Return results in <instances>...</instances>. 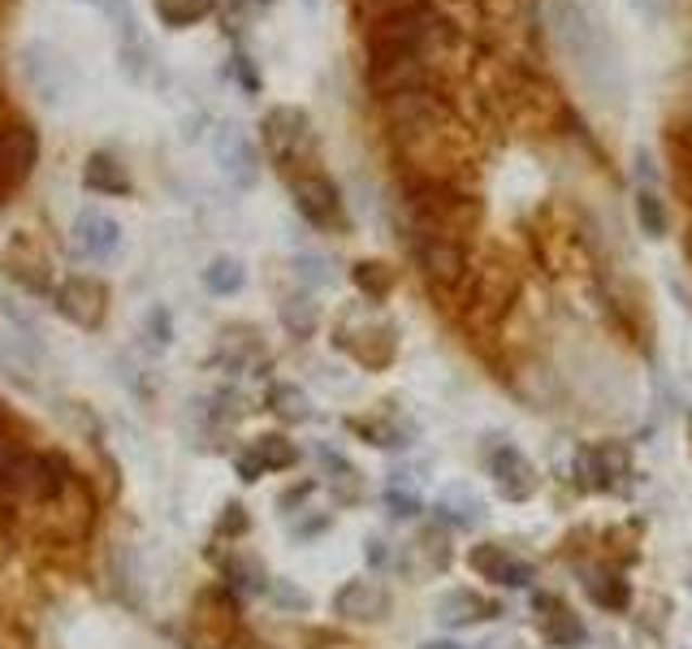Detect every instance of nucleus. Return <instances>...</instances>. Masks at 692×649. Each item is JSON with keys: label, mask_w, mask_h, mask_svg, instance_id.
Masks as SVG:
<instances>
[{"label": "nucleus", "mask_w": 692, "mask_h": 649, "mask_svg": "<svg viewBox=\"0 0 692 649\" xmlns=\"http://www.w3.org/2000/svg\"><path fill=\"white\" fill-rule=\"evenodd\" d=\"M550 26H554L559 48L572 56V65L580 69L585 82L598 87V82L615 69V52H611V43H606V30L598 26V17H593L580 0H554Z\"/></svg>", "instance_id": "nucleus-1"}, {"label": "nucleus", "mask_w": 692, "mask_h": 649, "mask_svg": "<svg viewBox=\"0 0 692 649\" xmlns=\"http://www.w3.org/2000/svg\"><path fill=\"white\" fill-rule=\"evenodd\" d=\"M17 74H22L26 91H30L39 104H48V109H61L69 96H78V74H74V65H69L56 48H48V43H22V52H17Z\"/></svg>", "instance_id": "nucleus-2"}, {"label": "nucleus", "mask_w": 692, "mask_h": 649, "mask_svg": "<svg viewBox=\"0 0 692 649\" xmlns=\"http://www.w3.org/2000/svg\"><path fill=\"white\" fill-rule=\"evenodd\" d=\"M213 161H217L221 178L234 191H252L256 178H260V152H256L252 135L239 122H217V130H213Z\"/></svg>", "instance_id": "nucleus-3"}, {"label": "nucleus", "mask_w": 692, "mask_h": 649, "mask_svg": "<svg viewBox=\"0 0 692 649\" xmlns=\"http://www.w3.org/2000/svg\"><path fill=\"white\" fill-rule=\"evenodd\" d=\"M260 130H265V148H269V156L278 165H291V161H299L312 148V122H308V113L299 104L269 109L265 122H260Z\"/></svg>", "instance_id": "nucleus-4"}, {"label": "nucleus", "mask_w": 692, "mask_h": 649, "mask_svg": "<svg viewBox=\"0 0 692 649\" xmlns=\"http://www.w3.org/2000/svg\"><path fill=\"white\" fill-rule=\"evenodd\" d=\"M411 252H415V265L424 269V278L437 282V287H454V282L467 273V256H463V247H459L450 234L415 230Z\"/></svg>", "instance_id": "nucleus-5"}, {"label": "nucleus", "mask_w": 692, "mask_h": 649, "mask_svg": "<svg viewBox=\"0 0 692 649\" xmlns=\"http://www.w3.org/2000/svg\"><path fill=\"white\" fill-rule=\"evenodd\" d=\"M291 200L299 208V217L317 230H330L343 221V200H338V187L325 178V174H295L291 178Z\"/></svg>", "instance_id": "nucleus-6"}, {"label": "nucleus", "mask_w": 692, "mask_h": 649, "mask_svg": "<svg viewBox=\"0 0 692 649\" xmlns=\"http://www.w3.org/2000/svg\"><path fill=\"white\" fill-rule=\"evenodd\" d=\"M52 300H56V313L78 329H95L104 321V308H108V291L95 278H69L65 287H56Z\"/></svg>", "instance_id": "nucleus-7"}, {"label": "nucleus", "mask_w": 692, "mask_h": 649, "mask_svg": "<svg viewBox=\"0 0 692 649\" xmlns=\"http://www.w3.org/2000/svg\"><path fill=\"white\" fill-rule=\"evenodd\" d=\"M368 82L376 96H402V91H415L424 82V61L415 52H372V69H368Z\"/></svg>", "instance_id": "nucleus-8"}, {"label": "nucleus", "mask_w": 692, "mask_h": 649, "mask_svg": "<svg viewBox=\"0 0 692 649\" xmlns=\"http://www.w3.org/2000/svg\"><path fill=\"white\" fill-rule=\"evenodd\" d=\"M489 476H494V485H498V494L507 502H528L537 494V485H541L537 468L515 446H502V450L489 455Z\"/></svg>", "instance_id": "nucleus-9"}, {"label": "nucleus", "mask_w": 692, "mask_h": 649, "mask_svg": "<svg viewBox=\"0 0 692 649\" xmlns=\"http://www.w3.org/2000/svg\"><path fill=\"white\" fill-rule=\"evenodd\" d=\"M74 243L82 247V256L91 260H108L121 252V226L108 217V213H95V208H82L74 217Z\"/></svg>", "instance_id": "nucleus-10"}, {"label": "nucleus", "mask_w": 692, "mask_h": 649, "mask_svg": "<svg viewBox=\"0 0 692 649\" xmlns=\"http://www.w3.org/2000/svg\"><path fill=\"white\" fill-rule=\"evenodd\" d=\"M498 615V607L494 602H485L480 594H472V589H446V594H437V602H433V620L441 624V628H472V624H480V620H494Z\"/></svg>", "instance_id": "nucleus-11"}, {"label": "nucleus", "mask_w": 692, "mask_h": 649, "mask_svg": "<svg viewBox=\"0 0 692 649\" xmlns=\"http://www.w3.org/2000/svg\"><path fill=\"white\" fill-rule=\"evenodd\" d=\"M467 563H472V568H476L485 581H494V585H507V589H524V585L533 581V568H528L524 559H515L507 546H472Z\"/></svg>", "instance_id": "nucleus-12"}, {"label": "nucleus", "mask_w": 692, "mask_h": 649, "mask_svg": "<svg viewBox=\"0 0 692 649\" xmlns=\"http://www.w3.org/2000/svg\"><path fill=\"white\" fill-rule=\"evenodd\" d=\"M334 611L350 620V624H372L389 611V594L376 581H346L343 589L334 594Z\"/></svg>", "instance_id": "nucleus-13"}, {"label": "nucleus", "mask_w": 692, "mask_h": 649, "mask_svg": "<svg viewBox=\"0 0 692 649\" xmlns=\"http://www.w3.org/2000/svg\"><path fill=\"white\" fill-rule=\"evenodd\" d=\"M295 459H299V450H295L286 437H256L252 450H243V455L234 459V468H239L243 481H260L265 472H282V468H291Z\"/></svg>", "instance_id": "nucleus-14"}, {"label": "nucleus", "mask_w": 692, "mask_h": 649, "mask_svg": "<svg viewBox=\"0 0 692 649\" xmlns=\"http://www.w3.org/2000/svg\"><path fill=\"white\" fill-rule=\"evenodd\" d=\"M537 628H541V637L550 641V646L559 649H576L585 641V624L572 615V607L563 602V598H537Z\"/></svg>", "instance_id": "nucleus-15"}, {"label": "nucleus", "mask_w": 692, "mask_h": 649, "mask_svg": "<svg viewBox=\"0 0 692 649\" xmlns=\"http://www.w3.org/2000/svg\"><path fill=\"white\" fill-rule=\"evenodd\" d=\"M433 511H437L446 524H454V529H476V524L485 520V498H480L472 485H446V489L437 494Z\"/></svg>", "instance_id": "nucleus-16"}, {"label": "nucleus", "mask_w": 692, "mask_h": 649, "mask_svg": "<svg viewBox=\"0 0 692 649\" xmlns=\"http://www.w3.org/2000/svg\"><path fill=\"white\" fill-rule=\"evenodd\" d=\"M82 187L95 191V195H130V174L117 156L108 152H91L87 165H82Z\"/></svg>", "instance_id": "nucleus-17"}, {"label": "nucleus", "mask_w": 692, "mask_h": 649, "mask_svg": "<svg viewBox=\"0 0 692 649\" xmlns=\"http://www.w3.org/2000/svg\"><path fill=\"white\" fill-rule=\"evenodd\" d=\"M0 156H4V174L9 178H26L39 161V139L30 126H9L0 135Z\"/></svg>", "instance_id": "nucleus-18"}, {"label": "nucleus", "mask_w": 692, "mask_h": 649, "mask_svg": "<svg viewBox=\"0 0 692 649\" xmlns=\"http://www.w3.org/2000/svg\"><path fill=\"white\" fill-rule=\"evenodd\" d=\"M243 282H247V269H243V260H239V256H213V260L204 265V291H208V295H217V300L239 295V291H243Z\"/></svg>", "instance_id": "nucleus-19"}, {"label": "nucleus", "mask_w": 692, "mask_h": 649, "mask_svg": "<svg viewBox=\"0 0 692 649\" xmlns=\"http://www.w3.org/2000/svg\"><path fill=\"white\" fill-rule=\"evenodd\" d=\"M278 317H282L291 338H312L317 324H321V304H312V295H286Z\"/></svg>", "instance_id": "nucleus-20"}, {"label": "nucleus", "mask_w": 692, "mask_h": 649, "mask_svg": "<svg viewBox=\"0 0 692 649\" xmlns=\"http://www.w3.org/2000/svg\"><path fill=\"white\" fill-rule=\"evenodd\" d=\"M213 9H217V0H156V17H161L165 26H174V30L204 22Z\"/></svg>", "instance_id": "nucleus-21"}, {"label": "nucleus", "mask_w": 692, "mask_h": 649, "mask_svg": "<svg viewBox=\"0 0 692 649\" xmlns=\"http://www.w3.org/2000/svg\"><path fill=\"white\" fill-rule=\"evenodd\" d=\"M269 407H273L286 424H304V420H312V398H308L299 385H273Z\"/></svg>", "instance_id": "nucleus-22"}, {"label": "nucleus", "mask_w": 692, "mask_h": 649, "mask_svg": "<svg viewBox=\"0 0 692 649\" xmlns=\"http://www.w3.org/2000/svg\"><path fill=\"white\" fill-rule=\"evenodd\" d=\"M637 226L645 230V239H667V208L654 187L637 191Z\"/></svg>", "instance_id": "nucleus-23"}, {"label": "nucleus", "mask_w": 692, "mask_h": 649, "mask_svg": "<svg viewBox=\"0 0 692 649\" xmlns=\"http://www.w3.org/2000/svg\"><path fill=\"white\" fill-rule=\"evenodd\" d=\"M355 287H359L368 300H385L389 287H394V273H389L385 265H376V260H363V265H355Z\"/></svg>", "instance_id": "nucleus-24"}, {"label": "nucleus", "mask_w": 692, "mask_h": 649, "mask_svg": "<svg viewBox=\"0 0 692 649\" xmlns=\"http://www.w3.org/2000/svg\"><path fill=\"white\" fill-rule=\"evenodd\" d=\"M295 278L304 282V287H330L334 282V273H330V260H321V256H312V252H299L295 256Z\"/></svg>", "instance_id": "nucleus-25"}, {"label": "nucleus", "mask_w": 692, "mask_h": 649, "mask_svg": "<svg viewBox=\"0 0 692 649\" xmlns=\"http://www.w3.org/2000/svg\"><path fill=\"white\" fill-rule=\"evenodd\" d=\"M269 598L282 607V611H291V615H304V611H312V598L295 585V581H269Z\"/></svg>", "instance_id": "nucleus-26"}, {"label": "nucleus", "mask_w": 692, "mask_h": 649, "mask_svg": "<svg viewBox=\"0 0 692 649\" xmlns=\"http://www.w3.org/2000/svg\"><path fill=\"white\" fill-rule=\"evenodd\" d=\"M385 507H389V516H394V520H415V516H420V498H415V489H398V485H389V489H385Z\"/></svg>", "instance_id": "nucleus-27"}, {"label": "nucleus", "mask_w": 692, "mask_h": 649, "mask_svg": "<svg viewBox=\"0 0 692 649\" xmlns=\"http://www.w3.org/2000/svg\"><path fill=\"white\" fill-rule=\"evenodd\" d=\"M234 74H239V82H243V91H247V96H256V91L265 87V82H260V69H256V61H252L247 52H239V56H234Z\"/></svg>", "instance_id": "nucleus-28"}, {"label": "nucleus", "mask_w": 692, "mask_h": 649, "mask_svg": "<svg viewBox=\"0 0 692 649\" xmlns=\"http://www.w3.org/2000/svg\"><path fill=\"white\" fill-rule=\"evenodd\" d=\"M148 324H152V333H156L152 342H156V346H169V338H174L169 313H165V308H148V317H143V329H148Z\"/></svg>", "instance_id": "nucleus-29"}, {"label": "nucleus", "mask_w": 692, "mask_h": 649, "mask_svg": "<svg viewBox=\"0 0 692 649\" xmlns=\"http://www.w3.org/2000/svg\"><path fill=\"white\" fill-rule=\"evenodd\" d=\"M472 649H528V641L515 637V633H489V637H480Z\"/></svg>", "instance_id": "nucleus-30"}, {"label": "nucleus", "mask_w": 692, "mask_h": 649, "mask_svg": "<svg viewBox=\"0 0 692 649\" xmlns=\"http://www.w3.org/2000/svg\"><path fill=\"white\" fill-rule=\"evenodd\" d=\"M363 559H368L372 568H385V563H389V550H385V542H381V537H368V542H363Z\"/></svg>", "instance_id": "nucleus-31"}, {"label": "nucleus", "mask_w": 692, "mask_h": 649, "mask_svg": "<svg viewBox=\"0 0 692 649\" xmlns=\"http://www.w3.org/2000/svg\"><path fill=\"white\" fill-rule=\"evenodd\" d=\"M355 4H359V9H372V13H381V17L402 9V0H355Z\"/></svg>", "instance_id": "nucleus-32"}, {"label": "nucleus", "mask_w": 692, "mask_h": 649, "mask_svg": "<svg viewBox=\"0 0 692 649\" xmlns=\"http://www.w3.org/2000/svg\"><path fill=\"white\" fill-rule=\"evenodd\" d=\"M420 649H463V646H454V641H424Z\"/></svg>", "instance_id": "nucleus-33"}, {"label": "nucleus", "mask_w": 692, "mask_h": 649, "mask_svg": "<svg viewBox=\"0 0 692 649\" xmlns=\"http://www.w3.org/2000/svg\"><path fill=\"white\" fill-rule=\"evenodd\" d=\"M304 4H308V9H317V0H304Z\"/></svg>", "instance_id": "nucleus-34"}, {"label": "nucleus", "mask_w": 692, "mask_h": 649, "mask_svg": "<svg viewBox=\"0 0 692 649\" xmlns=\"http://www.w3.org/2000/svg\"><path fill=\"white\" fill-rule=\"evenodd\" d=\"M0 174H4V156H0Z\"/></svg>", "instance_id": "nucleus-35"}]
</instances>
